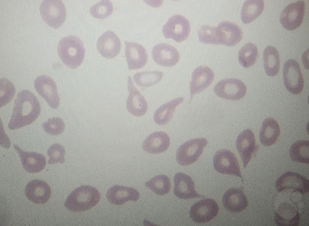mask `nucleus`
I'll return each instance as SVG.
<instances>
[{
	"label": "nucleus",
	"mask_w": 309,
	"mask_h": 226,
	"mask_svg": "<svg viewBox=\"0 0 309 226\" xmlns=\"http://www.w3.org/2000/svg\"><path fill=\"white\" fill-rule=\"evenodd\" d=\"M100 199V194L97 189L90 185H82L71 192L64 205L73 212L85 211L96 205Z\"/></svg>",
	"instance_id": "7ed1b4c3"
},
{
	"label": "nucleus",
	"mask_w": 309,
	"mask_h": 226,
	"mask_svg": "<svg viewBox=\"0 0 309 226\" xmlns=\"http://www.w3.org/2000/svg\"><path fill=\"white\" fill-rule=\"evenodd\" d=\"M305 10V2L298 0L288 4L282 12L280 21L282 26L289 31L295 30L301 25Z\"/></svg>",
	"instance_id": "1a4fd4ad"
},
{
	"label": "nucleus",
	"mask_w": 309,
	"mask_h": 226,
	"mask_svg": "<svg viewBox=\"0 0 309 226\" xmlns=\"http://www.w3.org/2000/svg\"><path fill=\"white\" fill-rule=\"evenodd\" d=\"M280 134V129L277 122L273 118L269 117L263 121L259 134L260 142L269 146L275 144Z\"/></svg>",
	"instance_id": "bb28decb"
},
{
	"label": "nucleus",
	"mask_w": 309,
	"mask_h": 226,
	"mask_svg": "<svg viewBox=\"0 0 309 226\" xmlns=\"http://www.w3.org/2000/svg\"><path fill=\"white\" fill-rule=\"evenodd\" d=\"M219 211V206L213 199L207 198L200 200L191 207L190 216L197 223H207L214 219Z\"/></svg>",
	"instance_id": "9b49d317"
},
{
	"label": "nucleus",
	"mask_w": 309,
	"mask_h": 226,
	"mask_svg": "<svg viewBox=\"0 0 309 226\" xmlns=\"http://www.w3.org/2000/svg\"><path fill=\"white\" fill-rule=\"evenodd\" d=\"M308 54L309 49L306 50L302 55V61L305 68L308 70Z\"/></svg>",
	"instance_id": "a19ab883"
},
{
	"label": "nucleus",
	"mask_w": 309,
	"mask_h": 226,
	"mask_svg": "<svg viewBox=\"0 0 309 226\" xmlns=\"http://www.w3.org/2000/svg\"><path fill=\"white\" fill-rule=\"evenodd\" d=\"M285 85L291 93L298 95L302 91L304 81L301 68L295 60L290 59L284 64L283 69Z\"/></svg>",
	"instance_id": "423d86ee"
},
{
	"label": "nucleus",
	"mask_w": 309,
	"mask_h": 226,
	"mask_svg": "<svg viewBox=\"0 0 309 226\" xmlns=\"http://www.w3.org/2000/svg\"><path fill=\"white\" fill-rule=\"evenodd\" d=\"M275 221L278 226H297L300 223V215L291 205L285 203L279 207L276 214Z\"/></svg>",
	"instance_id": "cd10ccee"
},
{
	"label": "nucleus",
	"mask_w": 309,
	"mask_h": 226,
	"mask_svg": "<svg viewBox=\"0 0 309 226\" xmlns=\"http://www.w3.org/2000/svg\"><path fill=\"white\" fill-rule=\"evenodd\" d=\"M170 139L165 133L157 131L149 135L142 144L143 149L148 153L158 154L166 151L169 147Z\"/></svg>",
	"instance_id": "a878e982"
},
{
	"label": "nucleus",
	"mask_w": 309,
	"mask_h": 226,
	"mask_svg": "<svg viewBox=\"0 0 309 226\" xmlns=\"http://www.w3.org/2000/svg\"><path fill=\"white\" fill-rule=\"evenodd\" d=\"M145 185L156 194L163 195L169 192L171 182L167 176L161 175L156 176L146 182Z\"/></svg>",
	"instance_id": "72a5a7b5"
},
{
	"label": "nucleus",
	"mask_w": 309,
	"mask_h": 226,
	"mask_svg": "<svg viewBox=\"0 0 309 226\" xmlns=\"http://www.w3.org/2000/svg\"><path fill=\"white\" fill-rule=\"evenodd\" d=\"M106 197L110 203L119 205L129 201L138 200L140 194L138 191L134 188L116 185L108 189Z\"/></svg>",
	"instance_id": "393cba45"
},
{
	"label": "nucleus",
	"mask_w": 309,
	"mask_h": 226,
	"mask_svg": "<svg viewBox=\"0 0 309 226\" xmlns=\"http://www.w3.org/2000/svg\"><path fill=\"white\" fill-rule=\"evenodd\" d=\"M220 44L234 46L242 38L243 33L237 24L228 21H222L216 26Z\"/></svg>",
	"instance_id": "5701e85b"
},
{
	"label": "nucleus",
	"mask_w": 309,
	"mask_h": 226,
	"mask_svg": "<svg viewBox=\"0 0 309 226\" xmlns=\"http://www.w3.org/2000/svg\"><path fill=\"white\" fill-rule=\"evenodd\" d=\"M153 59L159 65L170 67L175 65L180 59V53L177 49L170 44L160 43L152 48Z\"/></svg>",
	"instance_id": "dca6fc26"
},
{
	"label": "nucleus",
	"mask_w": 309,
	"mask_h": 226,
	"mask_svg": "<svg viewBox=\"0 0 309 226\" xmlns=\"http://www.w3.org/2000/svg\"><path fill=\"white\" fill-rule=\"evenodd\" d=\"M214 91L218 97L227 100H237L246 95L247 87L241 80L235 78H227L218 82Z\"/></svg>",
	"instance_id": "6e6552de"
},
{
	"label": "nucleus",
	"mask_w": 309,
	"mask_h": 226,
	"mask_svg": "<svg viewBox=\"0 0 309 226\" xmlns=\"http://www.w3.org/2000/svg\"><path fill=\"white\" fill-rule=\"evenodd\" d=\"M224 208L233 213H239L245 210L248 205L247 197L242 189L231 188L224 194L222 200Z\"/></svg>",
	"instance_id": "aec40b11"
},
{
	"label": "nucleus",
	"mask_w": 309,
	"mask_h": 226,
	"mask_svg": "<svg viewBox=\"0 0 309 226\" xmlns=\"http://www.w3.org/2000/svg\"><path fill=\"white\" fill-rule=\"evenodd\" d=\"M183 100V97H178L160 106L154 113L153 118L155 122L160 125L167 123L173 117L177 107Z\"/></svg>",
	"instance_id": "c85d7f7f"
},
{
	"label": "nucleus",
	"mask_w": 309,
	"mask_h": 226,
	"mask_svg": "<svg viewBox=\"0 0 309 226\" xmlns=\"http://www.w3.org/2000/svg\"><path fill=\"white\" fill-rule=\"evenodd\" d=\"M289 156L293 161L309 164V141L298 140L293 143L289 150Z\"/></svg>",
	"instance_id": "473e14b6"
},
{
	"label": "nucleus",
	"mask_w": 309,
	"mask_h": 226,
	"mask_svg": "<svg viewBox=\"0 0 309 226\" xmlns=\"http://www.w3.org/2000/svg\"><path fill=\"white\" fill-rule=\"evenodd\" d=\"M0 107L7 104L14 97L16 90L13 84L5 78L0 79Z\"/></svg>",
	"instance_id": "4c0bfd02"
},
{
	"label": "nucleus",
	"mask_w": 309,
	"mask_h": 226,
	"mask_svg": "<svg viewBox=\"0 0 309 226\" xmlns=\"http://www.w3.org/2000/svg\"><path fill=\"white\" fill-rule=\"evenodd\" d=\"M236 146L245 168L251 159L256 149V139L253 131L250 129L242 131L237 137Z\"/></svg>",
	"instance_id": "2eb2a0df"
},
{
	"label": "nucleus",
	"mask_w": 309,
	"mask_h": 226,
	"mask_svg": "<svg viewBox=\"0 0 309 226\" xmlns=\"http://www.w3.org/2000/svg\"><path fill=\"white\" fill-rule=\"evenodd\" d=\"M14 147L18 152L24 169L30 173H36L41 171L45 167L46 162L44 156L35 152L23 150L19 146L14 144Z\"/></svg>",
	"instance_id": "b1692460"
},
{
	"label": "nucleus",
	"mask_w": 309,
	"mask_h": 226,
	"mask_svg": "<svg viewBox=\"0 0 309 226\" xmlns=\"http://www.w3.org/2000/svg\"><path fill=\"white\" fill-rule=\"evenodd\" d=\"M207 144L204 138H197L186 142L180 146L176 152V159L181 165H190L196 161Z\"/></svg>",
	"instance_id": "39448f33"
},
{
	"label": "nucleus",
	"mask_w": 309,
	"mask_h": 226,
	"mask_svg": "<svg viewBox=\"0 0 309 226\" xmlns=\"http://www.w3.org/2000/svg\"><path fill=\"white\" fill-rule=\"evenodd\" d=\"M238 59L240 64L245 68L252 66L255 63L258 56V50L252 43L244 44L239 51Z\"/></svg>",
	"instance_id": "2f4dec72"
},
{
	"label": "nucleus",
	"mask_w": 309,
	"mask_h": 226,
	"mask_svg": "<svg viewBox=\"0 0 309 226\" xmlns=\"http://www.w3.org/2000/svg\"><path fill=\"white\" fill-rule=\"evenodd\" d=\"M40 112V104L35 96L29 90L21 91L15 100L8 128L12 130L31 124L38 117Z\"/></svg>",
	"instance_id": "f257e3e1"
},
{
	"label": "nucleus",
	"mask_w": 309,
	"mask_h": 226,
	"mask_svg": "<svg viewBox=\"0 0 309 226\" xmlns=\"http://www.w3.org/2000/svg\"><path fill=\"white\" fill-rule=\"evenodd\" d=\"M34 86L38 93L52 108H57L60 104V98L54 80L45 75L38 76L35 80Z\"/></svg>",
	"instance_id": "f8f14e48"
},
{
	"label": "nucleus",
	"mask_w": 309,
	"mask_h": 226,
	"mask_svg": "<svg viewBox=\"0 0 309 226\" xmlns=\"http://www.w3.org/2000/svg\"><path fill=\"white\" fill-rule=\"evenodd\" d=\"M263 58L264 68L267 75L270 77L277 75L280 66L279 54L277 50L272 46L267 47L263 51Z\"/></svg>",
	"instance_id": "7c9ffc66"
},
{
	"label": "nucleus",
	"mask_w": 309,
	"mask_h": 226,
	"mask_svg": "<svg viewBox=\"0 0 309 226\" xmlns=\"http://www.w3.org/2000/svg\"><path fill=\"white\" fill-rule=\"evenodd\" d=\"M127 88L129 94L126 102L127 110L134 116H140L143 115L147 110V102L136 87L130 76L128 78Z\"/></svg>",
	"instance_id": "4468645a"
},
{
	"label": "nucleus",
	"mask_w": 309,
	"mask_h": 226,
	"mask_svg": "<svg viewBox=\"0 0 309 226\" xmlns=\"http://www.w3.org/2000/svg\"><path fill=\"white\" fill-rule=\"evenodd\" d=\"M58 52L63 63L68 67L74 69L80 66L85 54V49L81 40L75 35L65 36L60 40Z\"/></svg>",
	"instance_id": "f03ea898"
},
{
	"label": "nucleus",
	"mask_w": 309,
	"mask_h": 226,
	"mask_svg": "<svg viewBox=\"0 0 309 226\" xmlns=\"http://www.w3.org/2000/svg\"><path fill=\"white\" fill-rule=\"evenodd\" d=\"M44 131L48 134L57 135L61 134L64 131L65 125L63 120L58 117L49 119L42 124Z\"/></svg>",
	"instance_id": "58836bf2"
},
{
	"label": "nucleus",
	"mask_w": 309,
	"mask_h": 226,
	"mask_svg": "<svg viewBox=\"0 0 309 226\" xmlns=\"http://www.w3.org/2000/svg\"><path fill=\"white\" fill-rule=\"evenodd\" d=\"M40 10L43 20L53 27H59L65 19L66 9L62 0H44Z\"/></svg>",
	"instance_id": "20e7f679"
},
{
	"label": "nucleus",
	"mask_w": 309,
	"mask_h": 226,
	"mask_svg": "<svg viewBox=\"0 0 309 226\" xmlns=\"http://www.w3.org/2000/svg\"><path fill=\"white\" fill-rule=\"evenodd\" d=\"M173 192L178 198L188 199L202 197L195 188L194 183L191 177L181 172L176 173L174 177Z\"/></svg>",
	"instance_id": "412c9836"
},
{
	"label": "nucleus",
	"mask_w": 309,
	"mask_h": 226,
	"mask_svg": "<svg viewBox=\"0 0 309 226\" xmlns=\"http://www.w3.org/2000/svg\"><path fill=\"white\" fill-rule=\"evenodd\" d=\"M65 152V148L60 144L56 143L52 145L47 151V155L49 157L48 163H63Z\"/></svg>",
	"instance_id": "ea45409f"
},
{
	"label": "nucleus",
	"mask_w": 309,
	"mask_h": 226,
	"mask_svg": "<svg viewBox=\"0 0 309 226\" xmlns=\"http://www.w3.org/2000/svg\"><path fill=\"white\" fill-rule=\"evenodd\" d=\"M264 8L263 0H247L244 2L241 9V18L242 21L247 24L257 18Z\"/></svg>",
	"instance_id": "c756f323"
},
{
	"label": "nucleus",
	"mask_w": 309,
	"mask_h": 226,
	"mask_svg": "<svg viewBox=\"0 0 309 226\" xmlns=\"http://www.w3.org/2000/svg\"><path fill=\"white\" fill-rule=\"evenodd\" d=\"M121 46L120 39L117 35L111 30H107L102 34L97 43V49L104 57L112 58L119 52Z\"/></svg>",
	"instance_id": "a211bd4d"
},
{
	"label": "nucleus",
	"mask_w": 309,
	"mask_h": 226,
	"mask_svg": "<svg viewBox=\"0 0 309 226\" xmlns=\"http://www.w3.org/2000/svg\"><path fill=\"white\" fill-rule=\"evenodd\" d=\"M212 70L206 66H200L196 68L192 74L190 83L191 99L194 95L199 93L209 87L214 79Z\"/></svg>",
	"instance_id": "6ab92c4d"
},
{
	"label": "nucleus",
	"mask_w": 309,
	"mask_h": 226,
	"mask_svg": "<svg viewBox=\"0 0 309 226\" xmlns=\"http://www.w3.org/2000/svg\"><path fill=\"white\" fill-rule=\"evenodd\" d=\"M275 187L279 192L291 189L302 194H306L309 192V182L307 179L299 174L287 172L277 179Z\"/></svg>",
	"instance_id": "ddd939ff"
},
{
	"label": "nucleus",
	"mask_w": 309,
	"mask_h": 226,
	"mask_svg": "<svg viewBox=\"0 0 309 226\" xmlns=\"http://www.w3.org/2000/svg\"><path fill=\"white\" fill-rule=\"evenodd\" d=\"M25 191L27 198L37 204L46 203L51 195V190L49 185L44 181L38 179L29 182L25 187Z\"/></svg>",
	"instance_id": "4be33fe9"
},
{
	"label": "nucleus",
	"mask_w": 309,
	"mask_h": 226,
	"mask_svg": "<svg viewBox=\"0 0 309 226\" xmlns=\"http://www.w3.org/2000/svg\"><path fill=\"white\" fill-rule=\"evenodd\" d=\"M113 9V6L110 0H101L92 5L90 11L95 17L104 18L110 15Z\"/></svg>",
	"instance_id": "e433bc0d"
},
{
	"label": "nucleus",
	"mask_w": 309,
	"mask_h": 226,
	"mask_svg": "<svg viewBox=\"0 0 309 226\" xmlns=\"http://www.w3.org/2000/svg\"><path fill=\"white\" fill-rule=\"evenodd\" d=\"M163 74V72L161 71H144L135 74L133 76V79L138 85L148 87L158 82L162 78Z\"/></svg>",
	"instance_id": "f704fd0d"
},
{
	"label": "nucleus",
	"mask_w": 309,
	"mask_h": 226,
	"mask_svg": "<svg viewBox=\"0 0 309 226\" xmlns=\"http://www.w3.org/2000/svg\"><path fill=\"white\" fill-rule=\"evenodd\" d=\"M163 34L166 38H173L180 42L186 39L190 30L189 21L183 16L175 14L171 16L163 25Z\"/></svg>",
	"instance_id": "0eeeda50"
},
{
	"label": "nucleus",
	"mask_w": 309,
	"mask_h": 226,
	"mask_svg": "<svg viewBox=\"0 0 309 226\" xmlns=\"http://www.w3.org/2000/svg\"><path fill=\"white\" fill-rule=\"evenodd\" d=\"M125 55L129 70L143 67L148 60L147 52L141 44L134 42L125 41Z\"/></svg>",
	"instance_id": "f3484780"
},
{
	"label": "nucleus",
	"mask_w": 309,
	"mask_h": 226,
	"mask_svg": "<svg viewBox=\"0 0 309 226\" xmlns=\"http://www.w3.org/2000/svg\"><path fill=\"white\" fill-rule=\"evenodd\" d=\"M198 34L199 41L205 43L220 44L216 26L203 25L199 29Z\"/></svg>",
	"instance_id": "c9c22d12"
},
{
	"label": "nucleus",
	"mask_w": 309,
	"mask_h": 226,
	"mask_svg": "<svg viewBox=\"0 0 309 226\" xmlns=\"http://www.w3.org/2000/svg\"><path fill=\"white\" fill-rule=\"evenodd\" d=\"M213 164L215 169L219 173L242 178L237 159L229 150L222 149L218 151L214 156Z\"/></svg>",
	"instance_id": "9d476101"
}]
</instances>
